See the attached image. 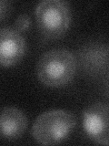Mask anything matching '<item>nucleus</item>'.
Returning a JSON list of instances; mask_svg holds the SVG:
<instances>
[{
    "mask_svg": "<svg viewBox=\"0 0 109 146\" xmlns=\"http://www.w3.org/2000/svg\"><path fill=\"white\" fill-rule=\"evenodd\" d=\"M76 72V60L69 50L54 48L40 57L36 74L41 83L48 87H61L73 80Z\"/></svg>",
    "mask_w": 109,
    "mask_h": 146,
    "instance_id": "f257e3e1",
    "label": "nucleus"
},
{
    "mask_svg": "<svg viewBox=\"0 0 109 146\" xmlns=\"http://www.w3.org/2000/svg\"><path fill=\"white\" fill-rule=\"evenodd\" d=\"M76 124V117L63 110L45 111L35 119L32 135L42 145H54L63 141Z\"/></svg>",
    "mask_w": 109,
    "mask_h": 146,
    "instance_id": "f03ea898",
    "label": "nucleus"
},
{
    "mask_svg": "<svg viewBox=\"0 0 109 146\" xmlns=\"http://www.w3.org/2000/svg\"><path fill=\"white\" fill-rule=\"evenodd\" d=\"M35 16L40 32L48 38H61L69 29L71 11L66 1H41L35 7Z\"/></svg>",
    "mask_w": 109,
    "mask_h": 146,
    "instance_id": "7ed1b4c3",
    "label": "nucleus"
},
{
    "mask_svg": "<svg viewBox=\"0 0 109 146\" xmlns=\"http://www.w3.org/2000/svg\"><path fill=\"white\" fill-rule=\"evenodd\" d=\"M83 127L89 139L101 145H109V105L95 103L84 111Z\"/></svg>",
    "mask_w": 109,
    "mask_h": 146,
    "instance_id": "20e7f679",
    "label": "nucleus"
},
{
    "mask_svg": "<svg viewBox=\"0 0 109 146\" xmlns=\"http://www.w3.org/2000/svg\"><path fill=\"white\" fill-rule=\"evenodd\" d=\"M26 41L18 32L12 27H4L0 33V63L4 68L16 65L24 57Z\"/></svg>",
    "mask_w": 109,
    "mask_h": 146,
    "instance_id": "39448f33",
    "label": "nucleus"
},
{
    "mask_svg": "<svg viewBox=\"0 0 109 146\" xmlns=\"http://www.w3.org/2000/svg\"><path fill=\"white\" fill-rule=\"evenodd\" d=\"M27 127V118L21 110L16 107H6L0 116V131L7 141L19 139Z\"/></svg>",
    "mask_w": 109,
    "mask_h": 146,
    "instance_id": "423d86ee",
    "label": "nucleus"
},
{
    "mask_svg": "<svg viewBox=\"0 0 109 146\" xmlns=\"http://www.w3.org/2000/svg\"><path fill=\"white\" fill-rule=\"evenodd\" d=\"M106 58V50L100 46L90 47L83 54V61L85 67L89 70L97 71L101 66H104Z\"/></svg>",
    "mask_w": 109,
    "mask_h": 146,
    "instance_id": "0eeeda50",
    "label": "nucleus"
},
{
    "mask_svg": "<svg viewBox=\"0 0 109 146\" xmlns=\"http://www.w3.org/2000/svg\"><path fill=\"white\" fill-rule=\"evenodd\" d=\"M30 25H31L30 17L27 15H26V14H23V15H20L16 18L14 29L17 30L18 32H25L26 30H28Z\"/></svg>",
    "mask_w": 109,
    "mask_h": 146,
    "instance_id": "6e6552de",
    "label": "nucleus"
},
{
    "mask_svg": "<svg viewBox=\"0 0 109 146\" xmlns=\"http://www.w3.org/2000/svg\"><path fill=\"white\" fill-rule=\"evenodd\" d=\"M11 7H10V3L9 2L4 1V0H2V1L0 2V10H1V15H0V17H1V20L4 19L5 16L7 15L8 10Z\"/></svg>",
    "mask_w": 109,
    "mask_h": 146,
    "instance_id": "1a4fd4ad",
    "label": "nucleus"
}]
</instances>
